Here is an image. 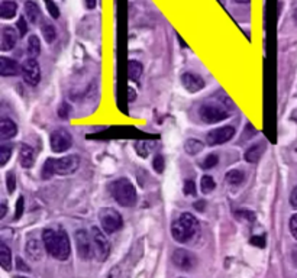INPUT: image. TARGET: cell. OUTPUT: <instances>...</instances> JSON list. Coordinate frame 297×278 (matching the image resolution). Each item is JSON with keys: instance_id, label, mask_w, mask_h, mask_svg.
Instances as JSON below:
<instances>
[{"instance_id": "49", "label": "cell", "mask_w": 297, "mask_h": 278, "mask_svg": "<svg viewBox=\"0 0 297 278\" xmlns=\"http://www.w3.org/2000/svg\"><path fill=\"white\" fill-rule=\"evenodd\" d=\"M235 1H236V3H239V4H244V3H245V4H248L251 0H235Z\"/></svg>"}, {"instance_id": "5", "label": "cell", "mask_w": 297, "mask_h": 278, "mask_svg": "<svg viewBox=\"0 0 297 278\" xmlns=\"http://www.w3.org/2000/svg\"><path fill=\"white\" fill-rule=\"evenodd\" d=\"M198 116L204 123H217L229 117V109L222 101H207L201 104Z\"/></svg>"}, {"instance_id": "41", "label": "cell", "mask_w": 297, "mask_h": 278, "mask_svg": "<svg viewBox=\"0 0 297 278\" xmlns=\"http://www.w3.org/2000/svg\"><path fill=\"white\" fill-rule=\"evenodd\" d=\"M16 264H17V270L19 271H26V273H29L31 271V268L25 264V262H22V260L20 258H17L16 260Z\"/></svg>"}, {"instance_id": "23", "label": "cell", "mask_w": 297, "mask_h": 278, "mask_svg": "<svg viewBox=\"0 0 297 278\" xmlns=\"http://www.w3.org/2000/svg\"><path fill=\"white\" fill-rule=\"evenodd\" d=\"M261 155H263V145L257 144V145H252V147L248 148V151L245 152V160L249 164H255V163L260 161Z\"/></svg>"}, {"instance_id": "21", "label": "cell", "mask_w": 297, "mask_h": 278, "mask_svg": "<svg viewBox=\"0 0 297 278\" xmlns=\"http://www.w3.org/2000/svg\"><path fill=\"white\" fill-rule=\"evenodd\" d=\"M26 51L29 58H36L41 52V42L39 38L36 35H31L28 39V45H26Z\"/></svg>"}, {"instance_id": "50", "label": "cell", "mask_w": 297, "mask_h": 278, "mask_svg": "<svg viewBox=\"0 0 297 278\" xmlns=\"http://www.w3.org/2000/svg\"><path fill=\"white\" fill-rule=\"evenodd\" d=\"M295 19H296V22H297V10L295 12Z\"/></svg>"}, {"instance_id": "19", "label": "cell", "mask_w": 297, "mask_h": 278, "mask_svg": "<svg viewBox=\"0 0 297 278\" xmlns=\"http://www.w3.org/2000/svg\"><path fill=\"white\" fill-rule=\"evenodd\" d=\"M25 15H26V17H28V20L31 23H36L39 20V17H41L39 6L35 1H32V0H28L25 3Z\"/></svg>"}, {"instance_id": "6", "label": "cell", "mask_w": 297, "mask_h": 278, "mask_svg": "<svg viewBox=\"0 0 297 278\" xmlns=\"http://www.w3.org/2000/svg\"><path fill=\"white\" fill-rule=\"evenodd\" d=\"M99 220L101 229L106 233H115V232L120 230L123 226V219H122L120 213L116 212L115 209H110V207L100 210Z\"/></svg>"}, {"instance_id": "20", "label": "cell", "mask_w": 297, "mask_h": 278, "mask_svg": "<svg viewBox=\"0 0 297 278\" xmlns=\"http://www.w3.org/2000/svg\"><path fill=\"white\" fill-rule=\"evenodd\" d=\"M17 12V4L10 0H4L0 4V17L1 19H12Z\"/></svg>"}, {"instance_id": "34", "label": "cell", "mask_w": 297, "mask_h": 278, "mask_svg": "<svg viewBox=\"0 0 297 278\" xmlns=\"http://www.w3.org/2000/svg\"><path fill=\"white\" fill-rule=\"evenodd\" d=\"M135 148H136V152L141 155V157H147L148 155V151H149V142H136L135 144Z\"/></svg>"}, {"instance_id": "51", "label": "cell", "mask_w": 297, "mask_h": 278, "mask_svg": "<svg viewBox=\"0 0 297 278\" xmlns=\"http://www.w3.org/2000/svg\"><path fill=\"white\" fill-rule=\"evenodd\" d=\"M16 278H26V277H16Z\"/></svg>"}, {"instance_id": "43", "label": "cell", "mask_w": 297, "mask_h": 278, "mask_svg": "<svg viewBox=\"0 0 297 278\" xmlns=\"http://www.w3.org/2000/svg\"><path fill=\"white\" fill-rule=\"evenodd\" d=\"M290 204H292L295 209H297V187L292 191V196H290Z\"/></svg>"}, {"instance_id": "32", "label": "cell", "mask_w": 297, "mask_h": 278, "mask_svg": "<svg viewBox=\"0 0 297 278\" xmlns=\"http://www.w3.org/2000/svg\"><path fill=\"white\" fill-rule=\"evenodd\" d=\"M45 1V6H47V10L50 12V15H51V17H54V19H58L60 17V9H58V6L54 3V0H44Z\"/></svg>"}, {"instance_id": "36", "label": "cell", "mask_w": 297, "mask_h": 278, "mask_svg": "<svg viewBox=\"0 0 297 278\" xmlns=\"http://www.w3.org/2000/svg\"><path fill=\"white\" fill-rule=\"evenodd\" d=\"M183 191H184L186 196H195L196 194V184H195V181L186 180L184 181V187H183Z\"/></svg>"}, {"instance_id": "26", "label": "cell", "mask_w": 297, "mask_h": 278, "mask_svg": "<svg viewBox=\"0 0 297 278\" xmlns=\"http://www.w3.org/2000/svg\"><path fill=\"white\" fill-rule=\"evenodd\" d=\"M245 180V174L241 170H231L226 173V183H229L231 185H239L241 183H244Z\"/></svg>"}, {"instance_id": "27", "label": "cell", "mask_w": 297, "mask_h": 278, "mask_svg": "<svg viewBox=\"0 0 297 278\" xmlns=\"http://www.w3.org/2000/svg\"><path fill=\"white\" fill-rule=\"evenodd\" d=\"M41 32H42L44 39H45L47 44H52V42L55 41V38H57L55 28H54L52 25H50V23H44V25L41 26Z\"/></svg>"}, {"instance_id": "37", "label": "cell", "mask_w": 297, "mask_h": 278, "mask_svg": "<svg viewBox=\"0 0 297 278\" xmlns=\"http://www.w3.org/2000/svg\"><path fill=\"white\" fill-rule=\"evenodd\" d=\"M16 25H17L19 36H25V35H26V32H28V23H26L25 17H23V16H22V17H19Z\"/></svg>"}, {"instance_id": "9", "label": "cell", "mask_w": 297, "mask_h": 278, "mask_svg": "<svg viewBox=\"0 0 297 278\" xmlns=\"http://www.w3.org/2000/svg\"><path fill=\"white\" fill-rule=\"evenodd\" d=\"M173 262L182 271H192L198 265V258L190 251L176 249L174 254H173Z\"/></svg>"}, {"instance_id": "3", "label": "cell", "mask_w": 297, "mask_h": 278, "mask_svg": "<svg viewBox=\"0 0 297 278\" xmlns=\"http://www.w3.org/2000/svg\"><path fill=\"white\" fill-rule=\"evenodd\" d=\"M198 229V219L192 213H183L171 223V235L180 244L189 242L196 235Z\"/></svg>"}, {"instance_id": "4", "label": "cell", "mask_w": 297, "mask_h": 278, "mask_svg": "<svg viewBox=\"0 0 297 278\" xmlns=\"http://www.w3.org/2000/svg\"><path fill=\"white\" fill-rule=\"evenodd\" d=\"M110 193L115 201L123 207H132L136 203V191L132 183L126 179H119L110 185Z\"/></svg>"}, {"instance_id": "39", "label": "cell", "mask_w": 297, "mask_h": 278, "mask_svg": "<svg viewBox=\"0 0 297 278\" xmlns=\"http://www.w3.org/2000/svg\"><path fill=\"white\" fill-rule=\"evenodd\" d=\"M255 133H257L255 128H252V125H251V123H248V125H247V128H245V132L242 133V139H251V138H252Z\"/></svg>"}, {"instance_id": "17", "label": "cell", "mask_w": 297, "mask_h": 278, "mask_svg": "<svg viewBox=\"0 0 297 278\" xmlns=\"http://www.w3.org/2000/svg\"><path fill=\"white\" fill-rule=\"evenodd\" d=\"M17 133V126L15 122H12L10 119L4 117L0 120V138L1 139H10Z\"/></svg>"}, {"instance_id": "33", "label": "cell", "mask_w": 297, "mask_h": 278, "mask_svg": "<svg viewBox=\"0 0 297 278\" xmlns=\"http://www.w3.org/2000/svg\"><path fill=\"white\" fill-rule=\"evenodd\" d=\"M6 184H7V193L12 194L16 188V177H15V173L9 171L7 176H6Z\"/></svg>"}, {"instance_id": "45", "label": "cell", "mask_w": 297, "mask_h": 278, "mask_svg": "<svg viewBox=\"0 0 297 278\" xmlns=\"http://www.w3.org/2000/svg\"><path fill=\"white\" fill-rule=\"evenodd\" d=\"M84 3H86L87 9H95L96 7V0H84Z\"/></svg>"}, {"instance_id": "42", "label": "cell", "mask_w": 297, "mask_h": 278, "mask_svg": "<svg viewBox=\"0 0 297 278\" xmlns=\"http://www.w3.org/2000/svg\"><path fill=\"white\" fill-rule=\"evenodd\" d=\"M251 244H252V245H257V246H260V248H264V244H265V242H264V238H257V236H255V238L251 239Z\"/></svg>"}, {"instance_id": "15", "label": "cell", "mask_w": 297, "mask_h": 278, "mask_svg": "<svg viewBox=\"0 0 297 278\" xmlns=\"http://www.w3.org/2000/svg\"><path fill=\"white\" fill-rule=\"evenodd\" d=\"M19 73H22V67H19V64L7 57H0V74L3 77H12V76H17Z\"/></svg>"}, {"instance_id": "12", "label": "cell", "mask_w": 297, "mask_h": 278, "mask_svg": "<svg viewBox=\"0 0 297 278\" xmlns=\"http://www.w3.org/2000/svg\"><path fill=\"white\" fill-rule=\"evenodd\" d=\"M50 144H51V149L54 152H64L73 145V138L67 131L57 129L51 133Z\"/></svg>"}, {"instance_id": "1", "label": "cell", "mask_w": 297, "mask_h": 278, "mask_svg": "<svg viewBox=\"0 0 297 278\" xmlns=\"http://www.w3.org/2000/svg\"><path fill=\"white\" fill-rule=\"evenodd\" d=\"M42 242L47 249V252L58 260V261H66L70 257L71 246H70V239L67 233L61 229H45L42 232Z\"/></svg>"}, {"instance_id": "22", "label": "cell", "mask_w": 297, "mask_h": 278, "mask_svg": "<svg viewBox=\"0 0 297 278\" xmlns=\"http://www.w3.org/2000/svg\"><path fill=\"white\" fill-rule=\"evenodd\" d=\"M128 76L132 82L139 83V79L142 76V64L138 61H129L128 63Z\"/></svg>"}, {"instance_id": "35", "label": "cell", "mask_w": 297, "mask_h": 278, "mask_svg": "<svg viewBox=\"0 0 297 278\" xmlns=\"http://www.w3.org/2000/svg\"><path fill=\"white\" fill-rule=\"evenodd\" d=\"M152 167H154V170H155L158 174H161V173L164 171L165 164H164V158H163V155H157V157L154 158V161H152Z\"/></svg>"}, {"instance_id": "44", "label": "cell", "mask_w": 297, "mask_h": 278, "mask_svg": "<svg viewBox=\"0 0 297 278\" xmlns=\"http://www.w3.org/2000/svg\"><path fill=\"white\" fill-rule=\"evenodd\" d=\"M119 274H120L119 268H113V270H112V271L109 273L107 278H119Z\"/></svg>"}, {"instance_id": "46", "label": "cell", "mask_w": 297, "mask_h": 278, "mask_svg": "<svg viewBox=\"0 0 297 278\" xmlns=\"http://www.w3.org/2000/svg\"><path fill=\"white\" fill-rule=\"evenodd\" d=\"M292 261H293L295 267L297 268V246L296 248H293V251H292Z\"/></svg>"}, {"instance_id": "8", "label": "cell", "mask_w": 297, "mask_h": 278, "mask_svg": "<svg viewBox=\"0 0 297 278\" xmlns=\"http://www.w3.org/2000/svg\"><path fill=\"white\" fill-rule=\"evenodd\" d=\"M92 239H93V248H95V255L100 262L106 261L109 254H110V244L104 233L100 230L99 228L92 229Z\"/></svg>"}, {"instance_id": "25", "label": "cell", "mask_w": 297, "mask_h": 278, "mask_svg": "<svg viewBox=\"0 0 297 278\" xmlns=\"http://www.w3.org/2000/svg\"><path fill=\"white\" fill-rule=\"evenodd\" d=\"M204 148V144L198 139H195V138H190L186 141L184 144V149L189 155H198V152H201Z\"/></svg>"}, {"instance_id": "13", "label": "cell", "mask_w": 297, "mask_h": 278, "mask_svg": "<svg viewBox=\"0 0 297 278\" xmlns=\"http://www.w3.org/2000/svg\"><path fill=\"white\" fill-rule=\"evenodd\" d=\"M182 84L189 93H198L204 87L203 79L193 73H184L182 76Z\"/></svg>"}, {"instance_id": "47", "label": "cell", "mask_w": 297, "mask_h": 278, "mask_svg": "<svg viewBox=\"0 0 297 278\" xmlns=\"http://www.w3.org/2000/svg\"><path fill=\"white\" fill-rule=\"evenodd\" d=\"M4 214H6V204L1 203V206H0V219H3Z\"/></svg>"}, {"instance_id": "11", "label": "cell", "mask_w": 297, "mask_h": 278, "mask_svg": "<svg viewBox=\"0 0 297 278\" xmlns=\"http://www.w3.org/2000/svg\"><path fill=\"white\" fill-rule=\"evenodd\" d=\"M22 76L29 86H36L41 82V67L35 58H28L22 64Z\"/></svg>"}, {"instance_id": "28", "label": "cell", "mask_w": 297, "mask_h": 278, "mask_svg": "<svg viewBox=\"0 0 297 278\" xmlns=\"http://www.w3.org/2000/svg\"><path fill=\"white\" fill-rule=\"evenodd\" d=\"M214 187H216V183H214V180H213L210 176H204V177L201 179V181H200V188H201L203 194L212 193V191L214 190Z\"/></svg>"}, {"instance_id": "10", "label": "cell", "mask_w": 297, "mask_h": 278, "mask_svg": "<svg viewBox=\"0 0 297 278\" xmlns=\"http://www.w3.org/2000/svg\"><path fill=\"white\" fill-rule=\"evenodd\" d=\"M235 128L233 126H223L219 129H213L207 133L206 136V142L210 147H216V145H222L226 144L228 141H231L235 135Z\"/></svg>"}, {"instance_id": "40", "label": "cell", "mask_w": 297, "mask_h": 278, "mask_svg": "<svg viewBox=\"0 0 297 278\" xmlns=\"http://www.w3.org/2000/svg\"><path fill=\"white\" fill-rule=\"evenodd\" d=\"M290 232H292L293 238L297 239V214H293L290 219Z\"/></svg>"}, {"instance_id": "24", "label": "cell", "mask_w": 297, "mask_h": 278, "mask_svg": "<svg viewBox=\"0 0 297 278\" xmlns=\"http://www.w3.org/2000/svg\"><path fill=\"white\" fill-rule=\"evenodd\" d=\"M0 264L6 271L12 270V252L6 244H0Z\"/></svg>"}, {"instance_id": "31", "label": "cell", "mask_w": 297, "mask_h": 278, "mask_svg": "<svg viewBox=\"0 0 297 278\" xmlns=\"http://www.w3.org/2000/svg\"><path fill=\"white\" fill-rule=\"evenodd\" d=\"M235 217L238 220H247V222H254L255 220V214L252 212H249V210H236Z\"/></svg>"}, {"instance_id": "7", "label": "cell", "mask_w": 297, "mask_h": 278, "mask_svg": "<svg viewBox=\"0 0 297 278\" xmlns=\"http://www.w3.org/2000/svg\"><path fill=\"white\" fill-rule=\"evenodd\" d=\"M76 245H77L79 257L82 260H90L95 255L92 235H89L84 229H79L76 232Z\"/></svg>"}, {"instance_id": "38", "label": "cell", "mask_w": 297, "mask_h": 278, "mask_svg": "<svg viewBox=\"0 0 297 278\" xmlns=\"http://www.w3.org/2000/svg\"><path fill=\"white\" fill-rule=\"evenodd\" d=\"M23 206H25V200H23V197H19V198H17V203H16V214H15V219H16V220L23 214Z\"/></svg>"}, {"instance_id": "14", "label": "cell", "mask_w": 297, "mask_h": 278, "mask_svg": "<svg viewBox=\"0 0 297 278\" xmlns=\"http://www.w3.org/2000/svg\"><path fill=\"white\" fill-rule=\"evenodd\" d=\"M17 32L10 28V26H6L1 29V38H0V49L3 52L6 51H10L12 48H15L16 42H17Z\"/></svg>"}, {"instance_id": "16", "label": "cell", "mask_w": 297, "mask_h": 278, "mask_svg": "<svg viewBox=\"0 0 297 278\" xmlns=\"http://www.w3.org/2000/svg\"><path fill=\"white\" fill-rule=\"evenodd\" d=\"M19 163L23 168H31L35 163V152L33 149L26 145V144H22L20 145V151H19Z\"/></svg>"}, {"instance_id": "2", "label": "cell", "mask_w": 297, "mask_h": 278, "mask_svg": "<svg viewBox=\"0 0 297 278\" xmlns=\"http://www.w3.org/2000/svg\"><path fill=\"white\" fill-rule=\"evenodd\" d=\"M79 167H80V158L77 155H68V157H63L58 160L48 158L42 167L41 177L44 180H50L55 174L70 176V174H74L79 170Z\"/></svg>"}, {"instance_id": "30", "label": "cell", "mask_w": 297, "mask_h": 278, "mask_svg": "<svg viewBox=\"0 0 297 278\" xmlns=\"http://www.w3.org/2000/svg\"><path fill=\"white\" fill-rule=\"evenodd\" d=\"M10 155H12V147H9V145H1V147H0V167H4V165H6V163L9 161Z\"/></svg>"}, {"instance_id": "29", "label": "cell", "mask_w": 297, "mask_h": 278, "mask_svg": "<svg viewBox=\"0 0 297 278\" xmlns=\"http://www.w3.org/2000/svg\"><path fill=\"white\" fill-rule=\"evenodd\" d=\"M217 163H219L217 155H214V154H209V155L201 161V168H203V170H210V168L216 167Z\"/></svg>"}, {"instance_id": "18", "label": "cell", "mask_w": 297, "mask_h": 278, "mask_svg": "<svg viewBox=\"0 0 297 278\" xmlns=\"http://www.w3.org/2000/svg\"><path fill=\"white\" fill-rule=\"evenodd\" d=\"M26 254L32 261H39L42 258V246L38 239L31 238L26 244Z\"/></svg>"}, {"instance_id": "48", "label": "cell", "mask_w": 297, "mask_h": 278, "mask_svg": "<svg viewBox=\"0 0 297 278\" xmlns=\"http://www.w3.org/2000/svg\"><path fill=\"white\" fill-rule=\"evenodd\" d=\"M128 100H129V101H133V100H135V90L131 89V87H129V97H128Z\"/></svg>"}]
</instances>
